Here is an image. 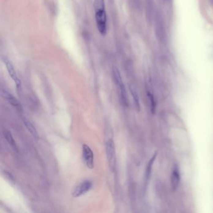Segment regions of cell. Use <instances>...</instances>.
<instances>
[{
  "instance_id": "1",
  "label": "cell",
  "mask_w": 213,
  "mask_h": 213,
  "mask_svg": "<svg viewBox=\"0 0 213 213\" xmlns=\"http://www.w3.org/2000/svg\"><path fill=\"white\" fill-rule=\"evenodd\" d=\"M94 9L98 29L101 35L104 36L107 32V18L104 0H95Z\"/></svg>"
},
{
  "instance_id": "2",
  "label": "cell",
  "mask_w": 213,
  "mask_h": 213,
  "mask_svg": "<svg viewBox=\"0 0 213 213\" xmlns=\"http://www.w3.org/2000/svg\"><path fill=\"white\" fill-rule=\"evenodd\" d=\"M155 29L156 39L161 44H166L167 42V35L164 20L161 13L156 9L155 17Z\"/></svg>"
},
{
  "instance_id": "3",
  "label": "cell",
  "mask_w": 213,
  "mask_h": 213,
  "mask_svg": "<svg viewBox=\"0 0 213 213\" xmlns=\"http://www.w3.org/2000/svg\"><path fill=\"white\" fill-rule=\"evenodd\" d=\"M106 151L107 155L110 168L112 171H114L116 167V148L113 140H109L106 143Z\"/></svg>"
},
{
  "instance_id": "4",
  "label": "cell",
  "mask_w": 213,
  "mask_h": 213,
  "mask_svg": "<svg viewBox=\"0 0 213 213\" xmlns=\"http://www.w3.org/2000/svg\"><path fill=\"white\" fill-rule=\"evenodd\" d=\"M93 186L92 182L86 180L75 186L72 191V196L74 197H80L88 192Z\"/></svg>"
},
{
  "instance_id": "5",
  "label": "cell",
  "mask_w": 213,
  "mask_h": 213,
  "mask_svg": "<svg viewBox=\"0 0 213 213\" xmlns=\"http://www.w3.org/2000/svg\"><path fill=\"white\" fill-rule=\"evenodd\" d=\"M83 160L89 169L94 168V155L93 152L87 144L83 145Z\"/></svg>"
},
{
  "instance_id": "6",
  "label": "cell",
  "mask_w": 213,
  "mask_h": 213,
  "mask_svg": "<svg viewBox=\"0 0 213 213\" xmlns=\"http://www.w3.org/2000/svg\"><path fill=\"white\" fill-rule=\"evenodd\" d=\"M3 62L6 66L7 70L8 71V73L11 77V78L14 81L15 84H16L17 89H20L21 88V81L18 77L17 73H16V71H15L13 65L11 64V63L9 62V61L8 59H6V58H3Z\"/></svg>"
},
{
  "instance_id": "7",
  "label": "cell",
  "mask_w": 213,
  "mask_h": 213,
  "mask_svg": "<svg viewBox=\"0 0 213 213\" xmlns=\"http://www.w3.org/2000/svg\"><path fill=\"white\" fill-rule=\"evenodd\" d=\"M2 95L5 98L9 104H11L14 108H16L18 111H21L23 110L22 105L20 102L16 98H14L11 94H10L5 89L2 90Z\"/></svg>"
},
{
  "instance_id": "8",
  "label": "cell",
  "mask_w": 213,
  "mask_h": 213,
  "mask_svg": "<svg viewBox=\"0 0 213 213\" xmlns=\"http://www.w3.org/2000/svg\"><path fill=\"white\" fill-rule=\"evenodd\" d=\"M113 77L114 81L116 85L117 86V87L118 88L120 92H121V91H126L122 78H121V77L120 73L119 70L118 69V68L116 67H113Z\"/></svg>"
},
{
  "instance_id": "9",
  "label": "cell",
  "mask_w": 213,
  "mask_h": 213,
  "mask_svg": "<svg viewBox=\"0 0 213 213\" xmlns=\"http://www.w3.org/2000/svg\"><path fill=\"white\" fill-rule=\"evenodd\" d=\"M156 12L153 0H147V17L149 22H152V20L155 19Z\"/></svg>"
},
{
  "instance_id": "10",
  "label": "cell",
  "mask_w": 213,
  "mask_h": 213,
  "mask_svg": "<svg viewBox=\"0 0 213 213\" xmlns=\"http://www.w3.org/2000/svg\"><path fill=\"white\" fill-rule=\"evenodd\" d=\"M23 123L24 125V126H26V128H27V129L28 130V131L31 133V134L33 136V138L35 140H39V134L36 130V129L35 128V127L34 126V125L30 122L29 120H28L26 118H23Z\"/></svg>"
},
{
  "instance_id": "11",
  "label": "cell",
  "mask_w": 213,
  "mask_h": 213,
  "mask_svg": "<svg viewBox=\"0 0 213 213\" xmlns=\"http://www.w3.org/2000/svg\"><path fill=\"white\" fill-rule=\"evenodd\" d=\"M179 181H180V174H179L177 166H176L174 168L173 171L172 172V175H171V185L174 189H176L178 187Z\"/></svg>"
},
{
  "instance_id": "12",
  "label": "cell",
  "mask_w": 213,
  "mask_h": 213,
  "mask_svg": "<svg viewBox=\"0 0 213 213\" xmlns=\"http://www.w3.org/2000/svg\"><path fill=\"white\" fill-rule=\"evenodd\" d=\"M3 135L5 136V139L6 140V141H8V143H9V145H11V146L15 150L18 151V147L17 146V143L15 142L13 137L10 131H8V130H4L3 131Z\"/></svg>"
},
{
  "instance_id": "13",
  "label": "cell",
  "mask_w": 213,
  "mask_h": 213,
  "mask_svg": "<svg viewBox=\"0 0 213 213\" xmlns=\"http://www.w3.org/2000/svg\"><path fill=\"white\" fill-rule=\"evenodd\" d=\"M129 89H130V91H131V93L132 95V96L133 98V99H134V104L136 106V108L137 109H140V101H139V98H138V95H137V93H136V91L134 90V89L131 87V86H129Z\"/></svg>"
},
{
  "instance_id": "14",
  "label": "cell",
  "mask_w": 213,
  "mask_h": 213,
  "mask_svg": "<svg viewBox=\"0 0 213 213\" xmlns=\"http://www.w3.org/2000/svg\"><path fill=\"white\" fill-rule=\"evenodd\" d=\"M157 155V153H155V154L154 155V156L152 157V158L151 159V160L149 161L148 166H147V168H146V179H148L150 176L151 173V169H152V166H153L154 161L156 159Z\"/></svg>"
},
{
  "instance_id": "15",
  "label": "cell",
  "mask_w": 213,
  "mask_h": 213,
  "mask_svg": "<svg viewBox=\"0 0 213 213\" xmlns=\"http://www.w3.org/2000/svg\"><path fill=\"white\" fill-rule=\"evenodd\" d=\"M148 96L150 99V102H151V112L154 113L155 111V108H156V104H155V99L153 96L151 94V93L148 92Z\"/></svg>"
},
{
  "instance_id": "16",
  "label": "cell",
  "mask_w": 213,
  "mask_h": 213,
  "mask_svg": "<svg viewBox=\"0 0 213 213\" xmlns=\"http://www.w3.org/2000/svg\"><path fill=\"white\" fill-rule=\"evenodd\" d=\"M170 1V0H164V2H169Z\"/></svg>"
}]
</instances>
